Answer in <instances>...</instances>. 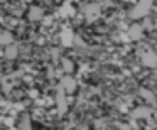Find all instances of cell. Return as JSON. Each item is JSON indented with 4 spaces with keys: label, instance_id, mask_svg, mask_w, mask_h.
Listing matches in <instances>:
<instances>
[{
    "label": "cell",
    "instance_id": "obj_1",
    "mask_svg": "<svg viewBox=\"0 0 157 130\" xmlns=\"http://www.w3.org/2000/svg\"><path fill=\"white\" fill-rule=\"evenodd\" d=\"M75 86H76V83L71 76H64V78L61 79V90L63 91L71 93V91H75Z\"/></svg>",
    "mask_w": 157,
    "mask_h": 130
},
{
    "label": "cell",
    "instance_id": "obj_2",
    "mask_svg": "<svg viewBox=\"0 0 157 130\" xmlns=\"http://www.w3.org/2000/svg\"><path fill=\"white\" fill-rule=\"evenodd\" d=\"M56 100H58V106H59V112H64L66 110V105H64V91L61 90V86L58 88V96H56Z\"/></svg>",
    "mask_w": 157,
    "mask_h": 130
},
{
    "label": "cell",
    "instance_id": "obj_3",
    "mask_svg": "<svg viewBox=\"0 0 157 130\" xmlns=\"http://www.w3.org/2000/svg\"><path fill=\"white\" fill-rule=\"evenodd\" d=\"M29 19H31V21H41L42 10L39 7H31V10H29Z\"/></svg>",
    "mask_w": 157,
    "mask_h": 130
},
{
    "label": "cell",
    "instance_id": "obj_4",
    "mask_svg": "<svg viewBox=\"0 0 157 130\" xmlns=\"http://www.w3.org/2000/svg\"><path fill=\"white\" fill-rule=\"evenodd\" d=\"M12 41H14V37L9 32H2L0 34V44H12Z\"/></svg>",
    "mask_w": 157,
    "mask_h": 130
},
{
    "label": "cell",
    "instance_id": "obj_5",
    "mask_svg": "<svg viewBox=\"0 0 157 130\" xmlns=\"http://www.w3.org/2000/svg\"><path fill=\"white\" fill-rule=\"evenodd\" d=\"M15 56H17V48H12V46L5 48V58L7 59H15Z\"/></svg>",
    "mask_w": 157,
    "mask_h": 130
},
{
    "label": "cell",
    "instance_id": "obj_6",
    "mask_svg": "<svg viewBox=\"0 0 157 130\" xmlns=\"http://www.w3.org/2000/svg\"><path fill=\"white\" fill-rule=\"evenodd\" d=\"M63 64H64V68H66V71H71V63L68 61V59H64L63 61Z\"/></svg>",
    "mask_w": 157,
    "mask_h": 130
},
{
    "label": "cell",
    "instance_id": "obj_7",
    "mask_svg": "<svg viewBox=\"0 0 157 130\" xmlns=\"http://www.w3.org/2000/svg\"><path fill=\"white\" fill-rule=\"evenodd\" d=\"M22 130H31V127H29V122H27V120L24 122V127H22Z\"/></svg>",
    "mask_w": 157,
    "mask_h": 130
}]
</instances>
